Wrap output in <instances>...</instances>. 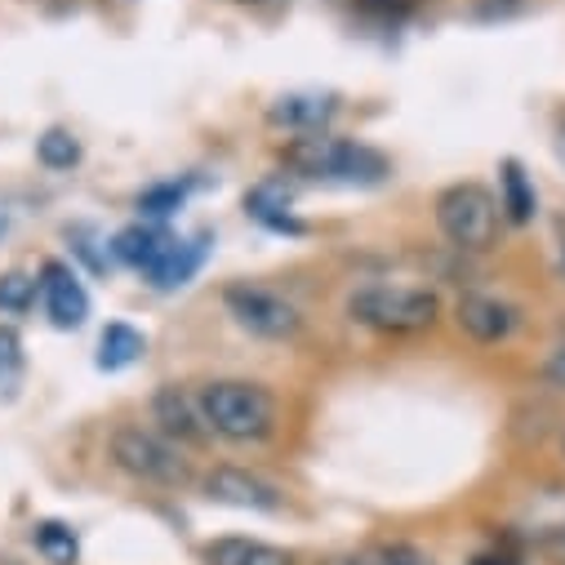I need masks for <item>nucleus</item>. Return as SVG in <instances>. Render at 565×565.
<instances>
[{"instance_id":"obj_1","label":"nucleus","mask_w":565,"mask_h":565,"mask_svg":"<svg viewBox=\"0 0 565 565\" xmlns=\"http://www.w3.org/2000/svg\"><path fill=\"white\" fill-rule=\"evenodd\" d=\"M196 396H201L205 428L218 441L258 446V441H267L276 433V396L263 383H249V379H214Z\"/></svg>"},{"instance_id":"obj_2","label":"nucleus","mask_w":565,"mask_h":565,"mask_svg":"<svg viewBox=\"0 0 565 565\" xmlns=\"http://www.w3.org/2000/svg\"><path fill=\"white\" fill-rule=\"evenodd\" d=\"M286 166L317 183H348V188H374L387 179V157L356 143V138L334 134H303L286 148Z\"/></svg>"},{"instance_id":"obj_3","label":"nucleus","mask_w":565,"mask_h":565,"mask_svg":"<svg viewBox=\"0 0 565 565\" xmlns=\"http://www.w3.org/2000/svg\"><path fill=\"white\" fill-rule=\"evenodd\" d=\"M348 317L379 334H418L441 317V299L423 286H361L348 295Z\"/></svg>"},{"instance_id":"obj_4","label":"nucleus","mask_w":565,"mask_h":565,"mask_svg":"<svg viewBox=\"0 0 565 565\" xmlns=\"http://www.w3.org/2000/svg\"><path fill=\"white\" fill-rule=\"evenodd\" d=\"M499 201L481 183H455L437 196V227L463 254H486L499 241Z\"/></svg>"},{"instance_id":"obj_5","label":"nucleus","mask_w":565,"mask_h":565,"mask_svg":"<svg viewBox=\"0 0 565 565\" xmlns=\"http://www.w3.org/2000/svg\"><path fill=\"white\" fill-rule=\"evenodd\" d=\"M107 455L120 472H129L134 481L143 486H183L192 472H188V459L174 441H166L161 433L152 428H134V423H125V428H116L107 437Z\"/></svg>"},{"instance_id":"obj_6","label":"nucleus","mask_w":565,"mask_h":565,"mask_svg":"<svg viewBox=\"0 0 565 565\" xmlns=\"http://www.w3.org/2000/svg\"><path fill=\"white\" fill-rule=\"evenodd\" d=\"M223 308L254 339H295L303 326V312L280 290L258 286V280H232L223 290Z\"/></svg>"},{"instance_id":"obj_7","label":"nucleus","mask_w":565,"mask_h":565,"mask_svg":"<svg viewBox=\"0 0 565 565\" xmlns=\"http://www.w3.org/2000/svg\"><path fill=\"white\" fill-rule=\"evenodd\" d=\"M36 286H41V308H45L50 326H58V330H81V326H85V317H89V295H85L81 276H76L67 263L50 258V263L41 267V276H36Z\"/></svg>"},{"instance_id":"obj_8","label":"nucleus","mask_w":565,"mask_h":565,"mask_svg":"<svg viewBox=\"0 0 565 565\" xmlns=\"http://www.w3.org/2000/svg\"><path fill=\"white\" fill-rule=\"evenodd\" d=\"M152 418L166 441L174 446H205L210 441V428H205V414H201V396L179 387V383H166L157 396H152Z\"/></svg>"},{"instance_id":"obj_9","label":"nucleus","mask_w":565,"mask_h":565,"mask_svg":"<svg viewBox=\"0 0 565 565\" xmlns=\"http://www.w3.org/2000/svg\"><path fill=\"white\" fill-rule=\"evenodd\" d=\"M205 499L227 503V508H245V512H280L286 494H280L271 481L245 472V468H214L205 481Z\"/></svg>"},{"instance_id":"obj_10","label":"nucleus","mask_w":565,"mask_h":565,"mask_svg":"<svg viewBox=\"0 0 565 565\" xmlns=\"http://www.w3.org/2000/svg\"><path fill=\"white\" fill-rule=\"evenodd\" d=\"M205 254H210V236H188V241L170 236V241L161 245V254H157L143 271H138V276H143L152 290L170 295V290H183L188 280L205 267Z\"/></svg>"},{"instance_id":"obj_11","label":"nucleus","mask_w":565,"mask_h":565,"mask_svg":"<svg viewBox=\"0 0 565 565\" xmlns=\"http://www.w3.org/2000/svg\"><path fill=\"white\" fill-rule=\"evenodd\" d=\"M455 321L477 343H503L521 326V308L508 299H494V295H463L455 303Z\"/></svg>"},{"instance_id":"obj_12","label":"nucleus","mask_w":565,"mask_h":565,"mask_svg":"<svg viewBox=\"0 0 565 565\" xmlns=\"http://www.w3.org/2000/svg\"><path fill=\"white\" fill-rule=\"evenodd\" d=\"M516 534L534 547H565V486L534 490L516 512Z\"/></svg>"},{"instance_id":"obj_13","label":"nucleus","mask_w":565,"mask_h":565,"mask_svg":"<svg viewBox=\"0 0 565 565\" xmlns=\"http://www.w3.org/2000/svg\"><path fill=\"white\" fill-rule=\"evenodd\" d=\"M339 116V98L321 94V89H295V94H280L267 107V120L276 129H290V134H321L330 120Z\"/></svg>"},{"instance_id":"obj_14","label":"nucleus","mask_w":565,"mask_h":565,"mask_svg":"<svg viewBox=\"0 0 565 565\" xmlns=\"http://www.w3.org/2000/svg\"><path fill=\"white\" fill-rule=\"evenodd\" d=\"M205 565H295V552L263 539H214L201 552Z\"/></svg>"},{"instance_id":"obj_15","label":"nucleus","mask_w":565,"mask_h":565,"mask_svg":"<svg viewBox=\"0 0 565 565\" xmlns=\"http://www.w3.org/2000/svg\"><path fill=\"white\" fill-rule=\"evenodd\" d=\"M245 214H249L254 223L271 227V232H290V236L303 232V223H299L295 210H290V192H286V183H276V179H267V183H258V188L245 192Z\"/></svg>"},{"instance_id":"obj_16","label":"nucleus","mask_w":565,"mask_h":565,"mask_svg":"<svg viewBox=\"0 0 565 565\" xmlns=\"http://www.w3.org/2000/svg\"><path fill=\"white\" fill-rule=\"evenodd\" d=\"M499 214L508 223H530L539 214V192L530 183V174L521 170V161H503L499 166Z\"/></svg>"},{"instance_id":"obj_17","label":"nucleus","mask_w":565,"mask_h":565,"mask_svg":"<svg viewBox=\"0 0 565 565\" xmlns=\"http://www.w3.org/2000/svg\"><path fill=\"white\" fill-rule=\"evenodd\" d=\"M166 241H170V232H166V227H157V223H134V227L116 232L111 254H116V263H125V267H134V271H143V267L161 254V245H166Z\"/></svg>"},{"instance_id":"obj_18","label":"nucleus","mask_w":565,"mask_h":565,"mask_svg":"<svg viewBox=\"0 0 565 565\" xmlns=\"http://www.w3.org/2000/svg\"><path fill=\"white\" fill-rule=\"evenodd\" d=\"M143 352H148V339L138 334L134 326H125V321H111L98 334V370H125V365H134Z\"/></svg>"},{"instance_id":"obj_19","label":"nucleus","mask_w":565,"mask_h":565,"mask_svg":"<svg viewBox=\"0 0 565 565\" xmlns=\"http://www.w3.org/2000/svg\"><path fill=\"white\" fill-rule=\"evenodd\" d=\"M32 547L50 561V565H76L81 561V539H76V530L67 525V521H36L32 525Z\"/></svg>"},{"instance_id":"obj_20","label":"nucleus","mask_w":565,"mask_h":565,"mask_svg":"<svg viewBox=\"0 0 565 565\" xmlns=\"http://www.w3.org/2000/svg\"><path fill=\"white\" fill-rule=\"evenodd\" d=\"M326 565H433L418 547L409 543H374V547H356L343 556H330Z\"/></svg>"},{"instance_id":"obj_21","label":"nucleus","mask_w":565,"mask_h":565,"mask_svg":"<svg viewBox=\"0 0 565 565\" xmlns=\"http://www.w3.org/2000/svg\"><path fill=\"white\" fill-rule=\"evenodd\" d=\"M36 161L45 170H72L81 161V143H76V134L72 129H45L36 138Z\"/></svg>"},{"instance_id":"obj_22","label":"nucleus","mask_w":565,"mask_h":565,"mask_svg":"<svg viewBox=\"0 0 565 565\" xmlns=\"http://www.w3.org/2000/svg\"><path fill=\"white\" fill-rule=\"evenodd\" d=\"M188 192H192V183H152L148 192H138L134 205L143 218H170L188 205Z\"/></svg>"},{"instance_id":"obj_23","label":"nucleus","mask_w":565,"mask_h":565,"mask_svg":"<svg viewBox=\"0 0 565 565\" xmlns=\"http://www.w3.org/2000/svg\"><path fill=\"white\" fill-rule=\"evenodd\" d=\"M36 299H41L36 276H28V271H6V276H0V312L23 317V312L36 308Z\"/></svg>"},{"instance_id":"obj_24","label":"nucleus","mask_w":565,"mask_h":565,"mask_svg":"<svg viewBox=\"0 0 565 565\" xmlns=\"http://www.w3.org/2000/svg\"><path fill=\"white\" fill-rule=\"evenodd\" d=\"M23 379V339L14 326H0V387H14Z\"/></svg>"},{"instance_id":"obj_25","label":"nucleus","mask_w":565,"mask_h":565,"mask_svg":"<svg viewBox=\"0 0 565 565\" xmlns=\"http://www.w3.org/2000/svg\"><path fill=\"white\" fill-rule=\"evenodd\" d=\"M516 10H525V0H477V19H512Z\"/></svg>"},{"instance_id":"obj_26","label":"nucleus","mask_w":565,"mask_h":565,"mask_svg":"<svg viewBox=\"0 0 565 565\" xmlns=\"http://www.w3.org/2000/svg\"><path fill=\"white\" fill-rule=\"evenodd\" d=\"M418 6V0H361V10H370V14H379V19H401V14H409Z\"/></svg>"},{"instance_id":"obj_27","label":"nucleus","mask_w":565,"mask_h":565,"mask_svg":"<svg viewBox=\"0 0 565 565\" xmlns=\"http://www.w3.org/2000/svg\"><path fill=\"white\" fill-rule=\"evenodd\" d=\"M543 379H547L552 387H565V343L543 361Z\"/></svg>"},{"instance_id":"obj_28","label":"nucleus","mask_w":565,"mask_h":565,"mask_svg":"<svg viewBox=\"0 0 565 565\" xmlns=\"http://www.w3.org/2000/svg\"><path fill=\"white\" fill-rule=\"evenodd\" d=\"M556 161L565 166V116L556 120Z\"/></svg>"},{"instance_id":"obj_29","label":"nucleus","mask_w":565,"mask_h":565,"mask_svg":"<svg viewBox=\"0 0 565 565\" xmlns=\"http://www.w3.org/2000/svg\"><path fill=\"white\" fill-rule=\"evenodd\" d=\"M6 232H10V218H6V214H0V236H6Z\"/></svg>"},{"instance_id":"obj_30","label":"nucleus","mask_w":565,"mask_h":565,"mask_svg":"<svg viewBox=\"0 0 565 565\" xmlns=\"http://www.w3.org/2000/svg\"><path fill=\"white\" fill-rule=\"evenodd\" d=\"M232 6H263V0H232Z\"/></svg>"},{"instance_id":"obj_31","label":"nucleus","mask_w":565,"mask_h":565,"mask_svg":"<svg viewBox=\"0 0 565 565\" xmlns=\"http://www.w3.org/2000/svg\"><path fill=\"white\" fill-rule=\"evenodd\" d=\"M556 267H561V276H565V249H561V263H556Z\"/></svg>"},{"instance_id":"obj_32","label":"nucleus","mask_w":565,"mask_h":565,"mask_svg":"<svg viewBox=\"0 0 565 565\" xmlns=\"http://www.w3.org/2000/svg\"><path fill=\"white\" fill-rule=\"evenodd\" d=\"M0 565H14V561H0Z\"/></svg>"}]
</instances>
